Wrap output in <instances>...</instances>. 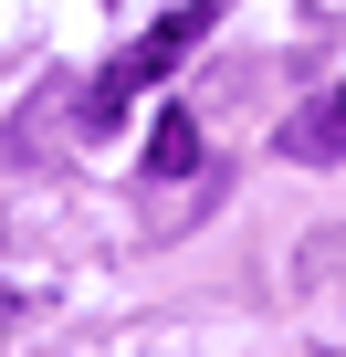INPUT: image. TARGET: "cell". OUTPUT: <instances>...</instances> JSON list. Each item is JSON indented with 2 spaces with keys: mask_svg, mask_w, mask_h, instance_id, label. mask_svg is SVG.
<instances>
[{
  "mask_svg": "<svg viewBox=\"0 0 346 357\" xmlns=\"http://www.w3.org/2000/svg\"><path fill=\"white\" fill-rule=\"evenodd\" d=\"M200 32H210V11H168V22L147 32V43H126V53H116V63L95 74V105H84V116H116V105H126L136 84H157V74H168V63H179V53L200 43Z\"/></svg>",
  "mask_w": 346,
  "mask_h": 357,
  "instance_id": "1",
  "label": "cell"
},
{
  "mask_svg": "<svg viewBox=\"0 0 346 357\" xmlns=\"http://www.w3.org/2000/svg\"><path fill=\"white\" fill-rule=\"evenodd\" d=\"M189 168H200V116L168 105V116L147 126V178H189Z\"/></svg>",
  "mask_w": 346,
  "mask_h": 357,
  "instance_id": "2",
  "label": "cell"
},
{
  "mask_svg": "<svg viewBox=\"0 0 346 357\" xmlns=\"http://www.w3.org/2000/svg\"><path fill=\"white\" fill-rule=\"evenodd\" d=\"M283 158H315V168L346 158V116H336V105H325V116H294V126H283Z\"/></svg>",
  "mask_w": 346,
  "mask_h": 357,
  "instance_id": "3",
  "label": "cell"
},
{
  "mask_svg": "<svg viewBox=\"0 0 346 357\" xmlns=\"http://www.w3.org/2000/svg\"><path fill=\"white\" fill-rule=\"evenodd\" d=\"M336 116H346V95H336Z\"/></svg>",
  "mask_w": 346,
  "mask_h": 357,
  "instance_id": "4",
  "label": "cell"
}]
</instances>
